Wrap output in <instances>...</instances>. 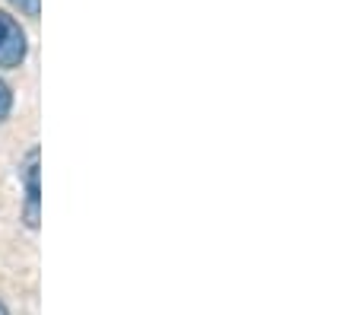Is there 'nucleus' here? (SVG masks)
<instances>
[{
    "label": "nucleus",
    "instance_id": "obj_5",
    "mask_svg": "<svg viewBox=\"0 0 356 315\" xmlns=\"http://www.w3.org/2000/svg\"><path fill=\"white\" fill-rule=\"evenodd\" d=\"M0 315H10V309L3 306V300H0Z\"/></svg>",
    "mask_w": 356,
    "mask_h": 315
},
{
    "label": "nucleus",
    "instance_id": "obj_3",
    "mask_svg": "<svg viewBox=\"0 0 356 315\" xmlns=\"http://www.w3.org/2000/svg\"><path fill=\"white\" fill-rule=\"evenodd\" d=\"M10 112H13V90L0 80V121H7Z\"/></svg>",
    "mask_w": 356,
    "mask_h": 315
},
{
    "label": "nucleus",
    "instance_id": "obj_2",
    "mask_svg": "<svg viewBox=\"0 0 356 315\" xmlns=\"http://www.w3.org/2000/svg\"><path fill=\"white\" fill-rule=\"evenodd\" d=\"M26 51H29V45H26L22 26L10 13L0 10V67H7V70L19 67L22 60H26Z\"/></svg>",
    "mask_w": 356,
    "mask_h": 315
},
{
    "label": "nucleus",
    "instance_id": "obj_1",
    "mask_svg": "<svg viewBox=\"0 0 356 315\" xmlns=\"http://www.w3.org/2000/svg\"><path fill=\"white\" fill-rule=\"evenodd\" d=\"M19 181L26 191V204H22V223L29 229H38L42 223V150L32 147L19 165Z\"/></svg>",
    "mask_w": 356,
    "mask_h": 315
},
{
    "label": "nucleus",
    "instance_id": "obj_4",
    "mask_svg": "<svg viewBox=\"0 0 356 315\" xmlns=\"http://www.w3.org/2000/svg\"><path fill=\"white\" fill-rule=\"evenodd\" d=\"M22 16H29V19H38V10H42V0H10Z\"/></svg>",
    "mask_w": 356,
    "mask_h": 315
}]
</instances>
